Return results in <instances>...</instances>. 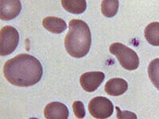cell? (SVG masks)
I'll use <instances>...</instances> for the list:
<instances>
[{
	"label": "cell",
	"mask_w": 159,
	"mask_h": 119,
	"mask_svg": "<svg viewBox=\"0 0 159 119\" xmlns=\"http://www.w3.org/2000/svg\"><path fill=\"white\" fill-rule=\"evenodd\" d=\"M3 74L10 83L17 87H30L41 80L43 68L41 62L29 54H19L8 60L3 67Z\"/></svg>",
	"instance_id": "obj_1"
},
{
	"label": "cell",
	"mask_w": 159,
	"mask_h": 119,
	"mask_svg": "<svg viewBox=\"0 0 159 119\" xmlns=\"http://www.w3.org/2000/svg\"><path fill=\"white\" fill-rule=\"evenodd\" d=\"M92 44V34L89 25L81 19H72L65 38V47L71 56L81 58L89 53Z\"/></svg>",
	"instance_id": "obj_2"
},
{
	"label": "cell",
	"mask_w": 159,
	"mask_h": 119,
	"mask_svg": "<svg viewBox=\"0 0 159 119\" xmlns=\"http://www.w3.org/2000/svg\"><path fill=\"white\" fill-rule=\"evenodd\" d=\"M109 51L115 55L122 67L126 70H135L139 66V58L133 49L122 43L116 42L110 45Z\"/></svg>",
	"instance_id": "obj_3"
},
{
	"label": "cell",
	"mask_w": 159,
	"mask_h": 119,
	"mask_svg": "<svg viewBox=\"0 0 159 119\" xmlns=\"http://www.w3.org/2000/svg\"><path fill=\"white\" fill-rule=\"evenodd\" d=\"M19 33L15 27L5 25L0 30V55L8 56L18 47Z\"/></svg>",
	"instance_id": "obj_4"
},
{
	"label": "cell",
	"mask_w": 159,
	"mask_h": 119,
	"mask_svg": "<svg viewBox=\"0 0 159 119\" xmlns=\"http://www.w3.org/2000/svg\"><path fill=\"white\" fill-rule=\"evenodd\" d=\"M89 110L91 115L96 119H107L114 111V105L103 96L95 97L89 102Z\"/></svg>",
	"instance_id": "obj_5"
},
{
	"label": "cell",
	"mask_w": 159,
	"mask_h": 119,
	"mask_svg": "<svg viewBox=\"0 0 159 119\" xmlns=\"http://www.w3.org/2000/svg\"><path fill=\"white\" fill-rule=\"evenodd\" d=\"M105 79V75L102 72H89L84 73L80 79L82 88L87 92H93L97 90Z\"/></svg>",
	"instance_id": "obj_6"
},
{
	"label": "cell",
	"mask_w": 159,
	"mask_h": 119,
	"mask_svg": "<svg viewBox=\"0 0 159 119\" xmlns=\"http://www.w3.org/2000/svg\"><path fill=\"white\" fill-rule=\"evenodd\" d=\"M22 11L20 0H0V18L10 21L16 18Z\"/></svg>",
	"instance_id": "obj_7"
},
{
	"label": "cell",
	"mask_w": 159,
	"mask_h": 119,
	"mask_svg": "<svg viewBox=\"0 0 159 119\" xmlns=\"http://www.w3.org/2000/svg\"><path fill=\"white\" fill-rule=\"evenodd\" d=\"M44 115L46 119H68L69 110L63 103L60 102H52L45 107Z\"/></svg>",
	"instance_id": "obj_8"
},
{
	"label": "cell",
	"mask_w": 159,
	"mask_h": 119,
	"mask_svg": "<svg viewBox=\"0 0 159 119\" xmlns=\"http://www.w3.org/2000/svg\"><path fill=\"white\" fill-rule=\"evenodd\" d=\"M128 89V83L121 78H114L109 79L106 83L104 90L107 95L111 96L122 95Z\"/></svg>",
	"instance_id": "obj_9"
},
{
	"label": "cell",
	"mask_w": 159,
	"mask_h": 119,
	"mask_svg": "<svg viewBox=\"0 0 159 119\" xmlns=\"http://www.w3.org/2000/svg\"><path fill=\"white\" fill-rule=\"evenodd\" d=\"M42 25L48 31L53 33H61L67 29V24L65 20L57 17H46L43 19Z\"/></svg>",
	"instance_id": "obj_10"
},
{
	"label": "cell",
	"mask_w": 159,
	"mask_h": 119,
	"mask_svg": "<svg viewBox=\"0 0 159 119\" xmlns=\"http://www.w3.org/2000/svg\"><path fill=\"white\" fill-rule=\"evenodd\" d=\"M64 9L74 15H80L87 8L86 0H61Z\"/></svg>",
	"instance_id": "obj_11"
},
{
	"label": "cell",
	"mask_w": 159,
	"mask_h": 119,
	"mask_svg": "<svg viewBox=\"0 0 159 119\" xmlns=\"http://www.w3.org/2000/svg\"><path fill=\"white\" fill-rule=\"evenodd\" d=\"M145 37L150 45L159 46V22H151L144 31Z\"/></svg>",
	"instance_id": "obj_12"
},
{
	"label": "cell",
	"mask_w": 159,
	"mask_h": 119,
	"mask_svg": "<svg viewBox=\"0 0 159 119\" xmlns=\"http://www.w3.org/2000/svg\"><path fill=\"white\" fill-rule=\"evenodd\" d=\"M119 0H103L101 3L102 14L107 18H112L119 10Z\"/></svg>",
	"instance_id": "obj_13"
},
{
	"label": "cell",
	"mask_w": 159,
	"mask_h": 119,
	"mask_svg": "<svg viewBox=\"0 0 159 119\" xmlns=\"http://www.w3.org/2000/svg\"><path fill=\"white\" fill-rule=\"evenodd\" d=\"M148 75L153 84L159 90V58L153 60L148 66Z\"/></svg>",
	"instance_id": "obj_14"
},
{
	"label": "cell",
	"mask_w": 159,
	"mask_h": 119,
	"mask_svg": "<svg viewBox=\"0 0 159 119\" xmlns=\"http://www.w3.org/2000/svg\"><path fill=\"white\" fill-rule=\"evenodd\" d=\"M72 110L77 118H84L85 117L84 105L80 101H75L72 104Z\"/></svg>",
	"instance_id": "obj_15"
},
{
	"label": "cell",
	"mask_w": 159,
	"mask_h": 119,
	"mask_svg": "<svg viewBox=\"0 0 159 119\" xmlns=\"http://www.w3.org/2000/svg\"><path fill=\"white\" fill-rule=\"evenodd\" d=\"M118 119H138L134 113L128 110H121L119 107H116Z\"/></svg>",
	"instance_id": "obj_16"
},
{
	"label": "cell",
	"mask_w": 159,
	"mask_h": 119,
	"mask_svg": "<svg viewBox=\"0 0 159 119\" xmlns=\"http://www.w3.org/2000/svg\"><path fill=\"white\" fill-rule=\"evenodd\" d=\"M29 119H39V118H37V117H30V118Z\"/></svg>",
	"instance_id": "obj_17"
}]
</instances>
